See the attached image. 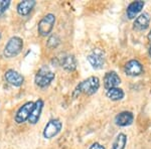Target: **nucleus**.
<instances>
[{
	"instance_id": "24",
	"label": "nucleus",
	"mask_w": 151,
	"mask_h": 149,
	"mask_svg": "<svg viewBox=\"0 0 151 149\" xmlns=\"http://www.w3.org/2000/svg\"><path fill=\"white\" fill-rule=\"evenodd\" d=\"M1 36H2V35H1V31H0V40H1Z\"/></svg>"
},
{
	"instance_id": "5",
	"label": "nucleus",
	"mask_w": 151,
	"mask_h": 149,
	"mask_svg": "<svg viewBox=\"0 0 151 149\" xmlns=\"http://www.w3.org/2000/svg\"><path fill=\"white\" fill-rule=\"evenodd\" d=\"M63 128V123L58 119H52L47 122L43 129V137L45 139H52L58 135Z\"/></svg>"
},
{
	"instance_id": "17",
	"label": "nucleus",
	"mask_w": 151,
	"mask_h": 149,
	"mask_svg": "<svg viewBox=\"0 0 151 149\" xmlns=\"http://www.w3.org/2000/svg\"><path fill=\"white\" fill-rule=\"evenodd\" d=\"M106 96L108 99H110L111 101L117 102V101H121L124 99L125 97V93L121 88H113V89L108 90L106 93Z\"/></svg>"
},
{
	"instance_id": "3",
	"label": "nucleus",
	"mask_w": 151,
	"mask_h": 149,
	"mask_svg": "<svg viewBox=\"0 0 151 149\" xmlns=\"http://www.w3.org/2000/svg\"><path fill=\"white\" fill-rule=\"evenodd\" d=\"M55 23V16L52 13L45 15L40 20L37 25V31L41 36H47L52 32Z\"/></svg>"
},
{
	"instance_id": "4",
	"label": "nucleus",
	"mask_w": 151,
	"mask_h": 149,
	"mask_svg": "<svg viewBox=\"0 0 151 149\" xmlns=\"http://www.w3.org/2000/svg\"><path fill=\"white\" fill-rule=\"evenodd\" d=\"M55 75L52 71L41 69L36 73L35 82L36 86H38L40 88H45L52 84V82L55 80Z\"/></svg>"
},
{
	"instance_id": "7",
	"label": "nucleus",
	"mask_w": 151,
	"mask_h": 149,
	"mask_svg": "<svg viewBox=\"0 0 151 149\" xmlns=\"http://www.w3.org/2000/svg\"><path fill=\"white\" fill-rule=\"evenodd\" d=\"M124 72L127 76L130 77H138V76L142 75L144 72L143 66L139 60H131L127 62L124 68Z\"/></svg>"
},
{
	"instance_id": "15",
	"label": "nucleus",
	"mask_w": 151,
	"mask_h": 149,
	"mask_svg": "<svg viewBox=\"0 0 151 149\" xmlns=\"http://www.w3.org/2000/svg\"><path fill=\"white\" fill-rule=\"evenodd\" d=\"M36 2L35 0H24L18 3L17 5V13L21 16L28 15L35 6Z\"/></svg>"
},
{
	"instance_id": "21",
	"label": "nucleus",
	"mask_w": 151,
	"mask_h": 149,
	"mask_svg": "<svg viewBox=\"0 0 151 149\" xmlns=\"http://www.w3.org/2000/svg\"><path fill=\"white\" fill-rule=\"evenodd\" d=\"M89 149H105V147L102 145V144H100L98 142H95V143L92 144L91 146H90Z\"/></svg>"
},
{
	"instance_id": "9",
	"label": "nucleus",
	"mask_w": 151,
	"mask_h": 149,
	"mask_svg": "<svg viewBox=\"0 0 151 149\" xmlns=\"http://www.w3.org/2000/svg\"><path fill=\"white\" fill-rule=\"evenodd\" d=\"M103 83L104 88L108 91V90L113 89V88H118L119 85L121 84V79L116 72L111 71V72H108L105 74Z\"/></svg>"
},
{
	"instance_id": "12",
	"label": "nucleus",
	"mask_w": 151,
	"mask_h": 149,
	"mask_svg": "<svg viewBox=\"0 0 151 149\" xmlns=\"http://www.w3.org/2000/svg\"><path fill=\"white\" fill-rule=\"evenodd\" d=\"M150 21H151L150 15L148 13H146V12H144V13L140 14L139 16H137V17L135 18V20H134V22H133V27L134 29L139 30V31L145 30V29H147L148 26H149Z\"/></svg>"
},
{
	"instance_id": "16",
	"label": "nucleus",
	"mask_w": 151,
	"mask_h": 149,
	"mask_svg": "<svg viewBox=\"0 0 151 149\" xmlns=\"http://www.w3.org/2000/svg\"><path fill=\"white\" fill-rule=\"evenodd\" d=\"M60 66L68 72H73L77 69V60L73 55H68L62 58Z\"/></svg>"
},
{
	"instance_id": "8",
	"label": "nucleus",
	"mask_w": 151,
	"mask_h": 149,
	"mask_svg": "<svg viewBox=\"0 0 151 149\" xmlns=\"http://www.w3.org/2000/svg\"><path fill=\"white\" fill-rule=\"evenodd\" d=\"M33 107H35V103L33 102H27L22 107H20L15 115V118H14L16 123L21 124L23 122H25L26 120H28L29 116H30L31 112H32Z\"/></svg>"
},
{
	"instance_id": "14",
	"label": "nucleus",
	"mask_w": 151,
	"mask_h": 149,
	"mask_svg": "<svg viewBox=\"0 0 151 149\" xmlns=\"http://www.w3.org/2000/svg\"><path fill=\"white\" fill-rule=\"evenodd\" d=\"M42 108H43V101L41 99H38L37 101L35 103V107L32 109V112H31L30 116L28 118V122L30 124H36L38 122L40 118L41 112H42Z\"/></svg>"
},
{
	"instance_id": "10",
	"label": "nucleus",
	"mask_w": 151,
	"mask_h": 149,
	"mask_svg": "<svg viewBox=\"0 0 151 149\" xmlns=\"http://www.w3.org/2000/svg\"><path fill=\"white\" fill-rule=\"evenodd\" d=\"M5 80L8 84L12 85L14 87H20L23 85L24 83V77L21 74H19L18 72L14 70H8L6 71L5 75Z\"/></svg>"
},
{
	"instance_id": "20",
	"label": "nucleus",
	"mask_w": 151,
	"mask_h": 149,
	"mask_svg": "<svg viewBox=\"0 0 151 149\" xmlns=\"http://www.w3.org/2000/svg\"><path fill=\"white\" fill-rule=\"evenodd\" d=\"M10 5V0H0V12L2 14L8 9Z\"/></svg>"
},
{
	"instance_id": "1",
	"label": "nucleus",
	"mask_w": 151,
	"mask_h": 149,
	"mask_svg": "<svg viewBox=\"0 0 151 149\" xmlns=\"http://www.w3.org/2000/svg\"><path fill=\"white\" fill-rule=\"evenodd\" d=\"M99 89H100L99 78L92 76V77H89L88 79L81 82L75 88L74 92H73V97L77 98L81 94H86L88 96H91V95L96 94Z\"/></svg>"
},
{
	"instance_id": "19",
	"label": "nucleus",
	"mask_w": 151,
	"mask_h": 149,
	"mask_svg": "<svg viewBox=\"0 0 151 149\" xmlns=\"http://www.w3.org/2000/svg\"><path fill=\"white\" fill-rule=\"evenodd\" d=\"M60 43V38L58 37L57 35H52L47 40V46L50 48H57Z\"/></svg>"
},
{
	"instance_id": "13",
	"label": "nucleus",
	"mask_w": 151,
	"mask_h": 149,
	"mask_svg": "<svg viewBox=\"0 0 151 149\" xmlns=\"http://www.w3.org/2000/svg\"><path fill=\"white\" fill-rule=\"evenodd\" d=\"M144 7V1H133L131 2L128 5L127 9H126V14H127V17L129 19H135V17H137L138 13L141 12V10Z\"/></svg>"
},
{
	"instance_id": "11",
	"label": "nucleus",
	"mask_w": 151,
	"mask_h": 149,
	"mask_svg": "<svg viewBox=\"0 0 151 149\" xmlns=\"http://www.w3.org/2000/svg\"><path fill=\"white\" fill-rule=\"evenodd\" d=\"M134 121V115L130 111H123L116 115L115 117V124L120 127H127L130 126Z\"/></svg>"
},
{
	"instance_id": "23",
	"label": "nucleus",
	"mask_w": 151,
	"mask_h": 149,
	"mask_svg": "<svg viewBox=\"0 0 151 149\" xmlns=\"http://www.w3.org/2000/svg\"><path fill=\"white\" fill-rule=\"evenodd\" d=\"M148 55H149V57L151 58V45L149 46V48H148Z\"/></svg>"
},
{
	"instance_id": "2",
	"label": "nucleus",
	"mask_w": 151,
	"mask_h": 149,
	"mask_svg": "<svg viewBox=\"0 0 151 149\" xmlns=\"http://www.w3.org/2000/svg\"><path fill=\"white\" fill-rule=\"evenodd\" d=\"M23 50V40L19 36H12L4 46L3 55L6 58L17 57Z\"/></svg>"
},
{
	"instance_id": "22",
	"label": "nucleus",
	"mask_w": 151,
	"mask_h": 149,
	"mask_svg": "<svg viewBox=\"0 0 151 149\" xmlns=\"http://www.w3.org/2000/svg\"><path fill=\"white\" fill-rule=\"evenodd\" d=\"M147 38H148V40L151 42V30L149 31V33H148V35H147Z\"/></svg>"
},
{
	"instance_id": "25",
	"label": "nucleus",
	"mask_w": 151,
	"mask_h": 149,
	"mask_svg": "<svg viewBox=\"0 0 151 149\" xmlns=\"http://www.w3.org/2000/svg\"><path fill=\"white\" fill-rule=\"evenodd\" d=\"M0 15H2V13H1V12H0Z\"/></svg>"
},
{
	"instance_id": "6",
	"label": "nucleus",
	"mask_w": 151,
	"mask_h": 149,
	"mask_svg": "<svg viewBox=\"0 0 151 149\" xmlns=\"http://www.w3.org/2000/svg\"><path fill=\"white\" fill-rule=\"evenodd\" d=\"M88 62L92 66V68L95 70H101L103 69L105 65V55L103 50L100 48H96L87 57Z\"/></svg>"
},
{
	"instance_id": "18",
	"label": "nucleus",
	"mask_w": 151,
	"mask_h": 149,
	"mask_svg": "<svg viewBox=\"0 0 151 149\" xmlns=\"http://www.w3.org/2000/svg\"><path fill=\"white\" fill-rule=\"evenodd\" d=\"M127 144V136L124 133H119L112 144L111 149H125Z\"/></svg>"
}]
</instances>
